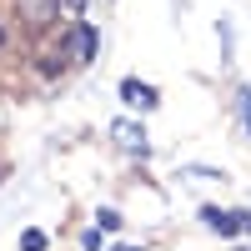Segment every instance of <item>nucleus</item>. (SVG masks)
Segmentation results:
<instances>
[{"instance_id": "1a4fd4ad", "label": "nucleus", "mask_w": 251, "mask_h": 251, "mask_svg": "<svg viewBox=\"0 0 251 251\" xmlns=\"http://www.w3.org/2000/svg\"><path fill=\"white\" fill-rule=\"evenodd\" d=\"M111 251H141V246H111Z\"/></svg>"}, {"instance_id": "9d476101", "label": "nucleus", "mask_w": 251, "mask_h": 251, "mask_svg": "<svg viewBox=\"0 0 251 251\" xmlns=\"http://www.w3.org/2000/svg\"><path fill=\"white\" fill-rule=\"evenodd\" d=\"M0 40H5V30H0Z\"/></svg>"}, {"instance_id": "39448f33", "label": "nucleus", "mask_w": 251, "mask_h": 251, "mask_svg": "<svg viewBox=\"0 0 251 251\" xmlns=\"http://www.w3.org/2000/svg\"><path fill=\"white\" fill-rule=\"evenodd\" d=\"M236 111H241V126H246V136H251V86L236 91Z\"/></svg>"}, {"instance_id": "0eeeda50", "label": "nucleus", "mask_w": 251, "mask_h": 251, "mask_svg": "<svg viewBox=\"0 0 251 251\" xmlns=\"http://www.w3.org/2000/svg\"><path fill=\"white\" fill-rule=\"evenodd\" d=\"M96 226H100V231H116V226H121V216L106 206V211H96Z\"/></svg>"}, {"instance_id": "423d86ee", "label": "nucleus", "mask_w": 251, "mask_h": 251, "mask_svg": "<svg viewBox=\"0 0 251 251\" xmlns=\"http://www.w3.org/2000/svg\"><path fill=\"white\" fill-rule=\"evenodd\" d=\"M20 251H46V231H35V226H30V231L20 236Z\"/></svg>"}, {"instance_id": "6e6552de", "label": "nucleus", "mask_w": 251, "mask_h": 251, "mask_svg": "<svg viewBox=\"0 0 251 251\" xmlns=\"http://www.w3.org/2000/svg\"><path fill=\"white\" fill-rule=\"evenodd\" d=\"M55 10H60V15H80V10H86V0H55Z\"/></svg>"}, {"instance_id": "f03ea898", "label": "nucleus", "mask_w": 251, "mask_h": 251, "mask_svg": "<svg viewBox=\"0 0 251 251\" xmlns=\"http://www.w3.org/2000/svg\"><path fill=\"white\" fill-rule=\"evenodd\" d=\"M111 136H116L121 151H131V156H146V151H151V141H146V131H141L136 121H116V126H111Z\"/></svg>"}, {"instance_id": "20e7f679", "label": "nucleus", "mask_w": 251, "mask_h": 251, "mask_svg": "<svg viewBox=\"0 0 251 251\" xmlns=\"http://www.w3.org/2000/svg\"><path fill=\"white\" fill-rule=\"evenodd\" d=\"M121 100H126V106H141V111H151V106H156V91L146 86V80H136V75H131V80H121Z\"/></svg>"}, {"instance_id": "7ed1b4c3", "label": "nucleus", "mask_w": 251, "mask_h": 251, "mask_svg": "<svg viewBox=\"0 0 251 251\" xmlns=\"http://www.w3.org/2000/svg\"><path fill=\"white\" fill-rule=\"evenodd\" d=\"M201 221L211 226V231H221V236H236L241 226H246L241 216H231V211H221V206H201Z\"/></svg>"}, {"instance_id": "f257e3e1", "label": "nucleus", "mask_w": 251, "mask_h": 251, "mask_svg": "<svg viewBox=\"0 0 251 251\" xmlns=\"http://www.w3.org/2000/svg\"><path fill=\"white\" fill-rule=\"evenodd\" d=\"M96 46H100V35H96L91 25H71V35H66V50H71V60H75V66H86V60L96 55Z\"/></svg>"}]
</instances>
